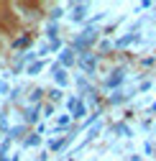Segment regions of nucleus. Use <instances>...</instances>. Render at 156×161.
Masks as SVG:
<instances>
[{
    "label": "nucleus",
    "instance_id": "obj_1",
    "mask_svg": "<svg viewBox=\"0 0 156 161\" xmlns=\"http://www.w3.org/2000/svg\"><path fill=\"white\" fill-rule=\"evenodd\" d=\"M100 38H103V31H100V28H90V26H85L80 33H74V38H72L69 46H72L77 54H87V51H95V49H97Z\"/></svg>",
    "mask_w": 156,
    "mask_h": 161
},
{
    "label": "nucleus",
    "instance_id": "obj_2",
    "mask_svg": "<svg viewBox=\"0 0 156 161\" xmlns=\"http://www.w3.org/2000/svg\"><path fill=\"white\" fill-rule=\"evenodd\" d=\"M100 54L97 51H87V54H77V69H82V74L90 79L97 74V64H100Z\"/></svg>",
    "mask_w": 156,
    "mask_h": 161
},
{
    "label": "nucleus",
    "instance_id": "obj_3",
    "mask_svg": "<svg viewBox=\"0 0 156 161\" xmlns=\"http://www.w3.org/2000/svg\"><path fill=\"white\" fill-rule=\"evenodd\" d=\"M67 110H69V115H72V120L77 123V120H87V115H90V110H87V100L85 97H80V95H72V97H67Z\"/></svg>",
    "mask_w": 156,
    "mask_h": 161
},
{
    "label": "nucleus",
    "instance_id": "obj_4",
    "mask_svg": "<svg viewBox=\"0 0 156 161\" xmlns=\"http://www.w3.org/2000/svg\"><path fill=\"white\" fill-rule=\"evenodd\" d=\"M87 10H90V3H85V0H80V3H69V21L85 26L87 23Z\"/></svg>",
    "mask_w": 156,
    "mask_h": 161
},
{
    "label": "nucleus",
    "instance_id": "obj_5",
    "mask_svg": "<svg viewBox=\"0 0 156 161\" xmlns=\"http://www.w3.org/2000/svg\"><path fill=\"white\" fill-rule=\"evenodd\" d=\"M49 72H51V79H54V87H59V90H64V87H69V69H64L59 62H54L51 67H49Z\"/></svg>",
    "mask_w": 156,
    "mask_h": 161
},
{
    "label": "nucleus",
    "instance_id": "obj_6",
    "mask_svg": "<svg viewBox=\"0 0 156 161\" xmlns=\"http://www.w3.org/2000/svg\"><path fill=\"white\" fill-rule=\"evenodd\" d=\"M123 82H125V67H115V69L110 72V77L103 82V87L110 90V92H115V90L123 87Z\"/></svg>",
    "mask_w": 156,
    "mask_h": 161
},
{
    "label": "nucleus",
    "instance_id": "obj_7",
    "mask_svg": "<svg viewBox=\"0 0 156 161\" xmlns=\"http://www.w3.org/2000/svg\"><path fill=\"white\" fill-rule=\"evenodd\" d=\"M23 123L31 128V125H38V120H41V105H31V103H26L23 105Z\"/></svg>",
    "mask_w": 156,
    "mask_h": 161
},
{
    "label": "nucleus",
    "instance_id": "obj_8",
    "mask_svg": "<svg viewBox=\"0 0 156 161\" xmlns=\"http://www.w3.org/2000/svg\"><path fill=\"white\" fill-rule=\"evenodd\" d=\"M56 62H59L64 69H72V67H77V51H74V49L67 44V46H64L59 54H56Z\"/></svg>",
    "mask_w": 156,
    "mask_h": 161
},
{
    "label": "nucleus",
    "instance_id": "obj_9",
    "mask_svg": "<svg viewBox=\"0 0 156 161\" xmlns=\"http://www.w3.org/2000/svg\"><path fill=\"white\" fill-rule=\"evenodd\" d=\"M74 141V133H67V136H62V138H51L49 143H46V148L51 151V153H59V151H64L69 143Z\"/></svg>",
    "mask_w": 156,
    "mask_h": 161
},
{
    "label": "nucleus",
    "instance_id": "obj_10",
    "mask_svg": "<svg viewBox=\"0 0 156 161\" xmlns=\"http://www.w3.org/2000/svg\"><path fill=\"white\" fill-rule=\"evenodd\" d=\"M136 41H141V36L136 33V31H128V33H123L120 38H115L113 46H115V49H128V46H131V44H136Z\"/></svg>",
    "mask_w": 156,
    "mask_h": 161
},
{
    "label": "nucleus",
    "instance_id": "obj_11",
    "mask_svg": "<svg viewBox=\"0 0 156 161\" xmlns=\"http://www.w3.org/2000/svg\"><path fill=\"white\" fill-rule=\"evenodd\" d=\"M31 41H33V33H31V31H23L21 36H15V38H13V44H10V46H13V51H23V49H28Z\"/></svg>",
    "mask_w": 156,
    "mask_h": 161
},
{
    "label": "nucleus",
    "instance_id": "obj_12",
    "mask_svg": "<svg viewBox=\"0 0 156 161\" xmlns=\"http://www.w3.org/2000/svg\"><path fill=\"white\" fill-rule=\"evenodd\" d=\"M133 95L131 92H123V90H115L113 95H108V100H105V105H123V103H128Z\"/></svg>",
    "mask_w": 156,
    "mask_h": 161
},
{
    "label": "nucleus",
    "instance_id": "obj_13",
    "mask_svg": "<svg viewBox=\"0 0 156 161\" xmlns=\"http://www.w3.org/2000/svg\"><path fill=\"white\" fill-rule=\"evenodd\" d=\"M28 133H31V128H28L26 123H21V125H13V128H10L8 138H10V141H26Z\"/></svg>",
    "mask_w": 156,
    "mask_h": 161
},
{
    "label": "nucleus",
    "instance_id": "obj_14",
    "mask_svg": "<svg viewBox=\"0 0 156 161\" xmlns=\"http://www.w3.org/2000/svg\"><path fill=\"white\" fill-rule=\"evenodd\" d=\"M44 69H46V59H36V62H31V64L26 67V74H28V77H38Z\"/></svg>",
    "mask_w": 156,
    "mask_h": 161
},
{
    "label": "nucleus",
    "instance_id": "obj_15",
    "mask_svg": "<svg viewBox=\"0 0 156 161\" xmlns=\"http://www.w3.org/2000/svg\"><path fill=\"white\" fill-rule=\"evenodd\" d=\"M64 13H67L64 5H54V8L49 10V23H56V26H59V21L64 18Z\"/></svg>",
    "mask_w": 156,
    "mask_h": 161
},
{
    "label": "nucleus",
    "instance_id": "obj_16",
    "mask_svg": "<svg viewBox=\"0 0 156 161\" xmlns=\"http://www.w3.org/2000/svg\"><path fill=\"white\" fill-rule=\"evenodd\" d=\"M113 130L118 136H123V138H133V130H131V125L125 123V120H118V123L113 125Z\"/></svg>",
    "mask_w": 156,
    "mask_h": 161
},
{
    "label": "nucleus",
    "instance_id": "obj_17",
    "mask_svg": "<svg viewBox=\"0 0 156 161\" xmlns=\"http://www.w3.org/2000/svg\"><path fill=\"white\" fill-rule=\"evenodd\" d=\"M46 97H49V103H51V105H56V103H62V100H64V90L51 87V90L46 92Z\"/></svg>",
    "mask_w": 156,
    "mask_h": 161
},
{
    "label": "nucleus",
    "instance_id": "obj_18",
    "mask_svg": "<svg viewBox=\"0 0 156 161\" xmlns=\"http://www.w3.org/2000/svg\"><path fill=\"white\" fill-rule=\"evenodd\" d=\"M44 33H46V38H49V44H54V41H59V38H62V36H59V26H56V23H49Z\"/></svg>",
    "mask_w": 156,
    "mask_h": 161
},
{
    "label": "nucleus",
    "instance_id": "obj_19",
    "mask_svg": "<svg viewBox=\"0 0 156 161\" xmlns=\"http://www.w3.org/2000/svg\"><path fill=\"white\" fill-rule=\"evenodd\" d=\"M41 143V136H38L36 130H31L28 136H26V141H23V148H33V146H38Z\"/></svg>",
    "mask_w": 156,
    "mask_h": 161
},
{
    "label": "nucleus",
    "instance_id": "obj_20",
    "mask_svg": "<svg viewBox=\"0 0 156 161\" xmlns=\"http://www.w3.org/2000/svg\"><path fill=\"white\" fill-rule=\"evenodd\" d=\"M113 49H115V46H113V41H105V38H100V44H97V49H95V51L100 54V56H105V54H110Z\"/></svg>",
    "mask_w": 156,
    "mask_h": 161
},
{
    "label": "nucleus",
    "instance_id": "obj_21",
    "mask_svg": "<svg viewBox=\"0 0 156 161\" xmlns=\"http://www.w3.org/2000/svg\"><path fill=\"white\" fill-rule=\"evenodd\" d=\"M100 130H103V125H100V123H97V125H92V128L87 130V136H85V141H82V146H85V143H90V141H95L97 136H100Z\"/></svg>",
    "mask_w": 156,
    "mask_h": 161
},
{
    "label": "nucleus",
    "instance_id": "obj_22",
    "mask_svg": "<svg viewBox=\"0 0 156 161\" xmlns=\"http://www.w3.org/2000/svg\"><path fill=\"white\" fill-rule=\"evenodd\" d=\"M0 133H10V125H8V113H3V115H0Z\"/></svg>",
    "mask_w": 156,
    "mask_h": 161
},
{
    "label": "nucleus",
    "instance_id": "obj_23",
    "mask_svg": "<svg viewBox=\"0 0 156 161\" xmlns=\"http://www.w3.org/2000/svg\"><path fill=\"white\" fill-rule=\"evenodd\" d=\"M51 113H54V105L51 103H44L41 105V118H51Z\"/></svg>",
    "mask_w": 156,
    "mask_h": 161
},
{
    "label": "nucleus",
    "instance_id": "obj_24",
    "mask_svg": "<svg viewBox=\"0 0 156 161\" xmlns=\"http://www.w3.org/2000/svg\"><path fill=\"white\" fill-rule=\"evenodd\" d=\"M0 95H10V87H8L5 79H0Z\"/></svg>",
    "mask_w": 156,
    "mask_h": 161
},
{
    "label": "nucleus",
    "instance_id": "obj_25",
    "mask_svg": "<svg viewBox=\"0 0 156 161\" xmlns=\"http://www.w3.org/2000/svg\"><path fill=\"white\" fill-rule=\"evenodd\" d=\"M148 8H153V3H151V0H143V3H138L136 10H148Z\"/></svg>",
    "mask_w": 156,
    "mask_h": 161
},
{
    "label": "nucleus",
    "instance_id": "obj_26",
    "mask_svg": "<svg viewBox=\"0 0 156 161\" xmlns=\"http://www.w3.org/2000/svg\"><path fill=\"white\" fill-rule=\"evenodd\" d=\"M148 87H151V79H146V82H141V85H138V92H146Z\"/></svg>",
    "mask_w": 156,
    "mask_h": 161
},
{
    "label": "nucleus",
    "instance_id": "obj_27",
    "mask_svg": "<svg viewBox=\"0 0 156 161\" xmlns=\"http://www.w3.org/2000/svg\"><path fill=\"white\" fill-rule=\"evenodd\" d=\"M36 133H38V136H44V133H46V125H44V123H38V125H36Z\"/></svg>",
    "mask_w": 156,
    "mask_h": 161
},
{
    "label": "nucleus",
    "instance_id": "obj_28",
    "mask_svg": "<svg viewBox=\"0 0 156 161\" xmlns=\"http://www.w3.org/2000/svg\"><path fill=\"white\" fill-rule=\"evenodd\" d=\"M143 151H146V153H148V156H151V153H153V146H151V141H146V146H143Z\"/></svg>",
    "mask_w": 156,
    "mask_h": 161
},
{
    "label": "nucleus",
    "instance_id": "obj_29",
    "mask_svg": "<svg viewBox=\"0 0 156 161\" xmlns=\"http://www.w3.org/2000/svg\"><path fill=\"white\" fill-rule=\"evenodd\" d=\"M131 161H141V156H138V153H133V156H131Z\"/></svg>",
    "mask_w": 156,
    "mask_h": 161
},
{
    "label": "nucleus",
    "instance_id": "obj_30",
    "mask_svg": "<svg viewBox=\"0 0 156 161\" xmlns=\"http://www.w3.org/2000/svg\"><path fill=\"white\" fill-rule=\"evenodd\" d=\"M151 113H156V103H153V105H151Z\"/></svg>",
    "mask_w": 156,
    "mask_h": 161
},
{
    "label": "nucleus",
    "instance_id": "obj_31",
    "mask_svg": "<svg viewBox=\"0 0 156 161\" xmlns=\"http://www.w3.org/2000/svg\"><path fill=\"white\" fill-rule=\"evenodd\" d=\"M153 10H156V3H153Z\"/></svg>",
    "mask_w": 156,
    "mask_h": 161
},
{
    "label": "nucleus",
    "instance_id": "obj_32",
    "mask_svg": "<svg viewBox=\"0 0 156 161\" xmlns=\"http://www.w3.org/2000/svg\"><path fill=\"white\" fill-rule=\"evenodd\" d=\"M67 161H72V158H67Z\"/></svg>",
    "mask_w": 156,
    "mask_h": 161
}]
</instances>
